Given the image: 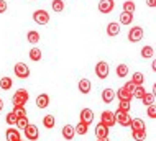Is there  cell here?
Here are the masks:
<instances>
[{"instance_id":"obj_1","label":"cell","mask_w":156,"mask_h":141,"mask_svg":"<svg viewBox=\"0 0 156 141\" xmlns=\"http://www.w3.org/2000/svg\"><path fill=\"white\" fill-rule=\"evenodd\" d=\"M28 99H30L28 92L25 90V89H18V90L15 92V95L12 97V102H13V105H22V107H25V105L28 104Z\"/></svg>"},{"instance_id":"obj_2","label":"cell","mask_w":156,"mask_h":141,"mask_svg":"<svg viewBox=\"0 0 156 141\" xmlns=\"http://www.w3.org/2000/svg\"><path fill=\"white\" fill-rule=\"evenodd\" d=\"M13 72L18 79H28L30 77V69L25 62H16L15 67H13Z\"/></svg>"},{"instance_id":"obj_3","label":"cell","mask_w":156,"mask_h":141,"mask_svg":"<svg viewBox=\"0 0 156 141\" xmlns=\"http://www.w3.org/2000/svg\"><path fill=\"white\" fill-rule=\"evenodd\" d=\"M108 72H110V67H108V64L105 61H99L95 64V74L99 79H107Z\"/></svg>"},{"instance_id":"obj_4","label":"cell","mask_w":156,"mask_h":141,"mask_svg":"<svg viewBox=\"0 0 156 141\" xmlns=\"http://www.w3.org/2000/svg\"><path fill=\"white\" fill-rule=\"evenodd\" d=\"M113 115H115V123H119L120 126H130V123H132V117H130L126 112H120V110L117 108V112Z\"/></svg>"},{"instance_id":"obj_5","label":"cell","mask_w":156,"mask_h":141,"mask_svg":"<svg viewBox=\"0 0 156 141\" xmlns=\"http://www.w3.org/2000/svg\"><path fill=\"white\" fill-rule=\"evenodd\" d=\"M33 20H35V23L38 25H48V21H49V13L46 10H36L35 13H33Z\"/></svg>"},{"instance_id":"obj_6","label":"cell","mask_w":156,"mask_h":141,"mask_svg":"<svg viewBox=\"0 0 156 141\" xmlns=\"http://www.w3.org/2000/svg\"><path fill=\"white\" fill-rule=\"evenodd\" d=\"M143 35H145V31H143L141 26H133L128 31V41H132V43L141 41L143 40Z\"/></svg>"},{"instance_id":"obj_7","label":"cell","mask_w":156,"mask_h":141,"mask_svg":"<svg viewBox=\"0 0 156 141\" xmlns=\"http://www.w3.org/2000/svg\"><path fill=\"white\" fill-rule=\"evenodd\" d=\"M100 122L104 123L105 126H113L117 125L115 123V115H113V112H110V110H105V112H102V115H100Z\"/></svg>"},{"instance_id":"obj_8","label":"cell","mask_w":156,"mask_h":141,"mask_svg":"<svg viewBox=\"0 0 156 141\" xmlns=\"http://www.w3.org/2000/svg\"><path fill=\"white\" fill-rule=\"evenodd\" d=\"M23 131H25V136H27L28 141H35V139H38V136H40V133H38V126L31 125V123H28Z\"/></svg>"},{"instance_id":"obj_9","label":"cell","mask_w":156,"mask_h":141,"mask_svg":"<svg viewBox=\"0 0 156 141\" xmlns=\"http://www.w3.org/2000/svg\"><path fill=\"white\" fill-rule=\"evenodd\" d=\"M113 8H115V2H113V0H100L99 2V12L104 15L110 13Z\"/></svg>"},{"instance_id":"obj_10","label":"cell","mask_w":156,"mask_h":141,"mask_svg":"<svg viewBox=\"0 0 156 141\" xmlns=\"http://www.w3.org/2000/svg\"><path fill=\"white\" fill-rule=\"evenodd\" d=\"M81 122H84L86 125H90L94 122V112L90 108H84L81 110Z\"/></svg>"},{"instance_id":"obj_11","label":"cell","mask_w":156,"mask_h":141,"mask_svg":"<svg viewBox=\"0 0 156 141\" xmlns=\"http://www.w3.org/2000/svg\"><path fill=\"white\" fill-rule=\"evenodd\" d=\"M115 95L119 97V100H126V102H132L133 100V93L128 92L125 87H120L119 90L115 92Z\"/></svg>"},{"instance_id":"obj_12","label":"cell","mask_w":156,"mask_h":141,"mask_svg":"<svg viewBox=\"0 0 156 141\" xmlns=\"http://www.w3.org/2000/svg\"><path fill=\"white\" fill-rule=\"evenodd\" d=\"M48 105H49V95H48V93H40V95L36 97V107L43 110Z\"/></svg>"},{"instance_id":"obj_13","label":"cell","mask_w":156,"mask_h":141,"mask_svg":"<svg viewBox=\"0 0 156 141\" xmlns=\"http://www.w3.org/2000/svg\"><path fill=\"white\" fill-rule=\"evenodd\" d=\"M130 128H132V131H141V130H146V125L141 118H132Z\"/></svg>"},{"instance_id":"obj_14","label":"cell","mask_w":156,"mask_h":141,"mask_svg":"<svg viewBox=\"0 0 156 141\" xmlns=\"http://www.w3.org/2000/svg\"><path fill=\"white\" fill-rule=\"evenodd\" d=\"M108 130H110V128L105 126L102 122L97 123V125H95V136H97V138H104V136H108Z\"/></svg>"},{"instance_id":"obj_15","label":"cell","mask_w":156,"mask_h":141,"mask_svg":"<svg viewBox=\"0 0 156 141\" xmlns=\"http://www.w3.org/2000/svg\"><path fill=\"white\" fill-rule=\"evenodd\" d=\"M62 138L67 139V141H71V139H74V136H76V131H74V126H71V125H66V126H62Z\"/></svg>"},{"instance_id":"obj_16","label":"cell","mask_w":156,"mask_h":141,"mask_svg":"<svg viewBox=\"0 0 156 141\" xmlns=\"http://www.w3.org/2000/svg\"><path fill=\"white\" fill-rule=\"evenodd\" d=\"M77 87H79V92H81V93H89L90 89H92V84H90L89 79H81Z\"/></svg>"},{"instance_id":"obj_17","label":"cell","mask_w":156,"mask_h":141,"mask_svg":"<svg viewBox=\"0 0 156 141\" xmlns=\"http://www.w3.org/2000/svg\"><path fill=\"white\" fill-rule=\"evenodd\" d=\"M140 54H141L143 59H151L154 56V48L151 44H146V46H143V48H141Z\"/></svg>"},{"instance_id":"obj_18","label":"cell","mask_w":156,"mask_h":141,"mask_svg":"<svg viewBox=\"0 0 156 141\" xmlns=\"http://www.w3.org/2000/svg\"><path fill=\"white\" fill-rule=\"evenodd\" d=\"M5 136H7V141H20V131L15 130V128H8L5 131Z\"/></svg>"},{"instance_id":"obj_19","label":"cell","mask_w":156,"mask_h":141,"mask_svg":"<svg viewBox=\"0 0 156 141\" xmlns=\"http://www.w3.org/2000/svg\"><path fill=\"white\" fill-rule=\"evenodd\" d=\"M120 33V25L115 23V21H112V23L107 25V35L108 36H117Z\"/></svg>"},{"instance_id":"obj_20","label":"cell","mask_w":156,"mask_h":141,"mask_svg":"<svg viewBox=\"0 0 156 141\" xmlns=\"http://www.w3.org/2000/svg\"><path fill=\"white\" fill-rule=\"evenodd\" d=\"M115 99V92H113V89H105L102 92V100L105 104H112V100Z\"/></svg>"},{"instance_id":"obj_21","label":"cell","mask_w":156,"mask_h":141,"mask_svg":"<svg viewBox=\"0 0 156 141\" xmlns=\"http://www.w3.org/2000/svg\"><path fill=\"white\" fill-rule=\"evenodd\" d=\"M27 40H28L30 44H38V43H40V33L30 30V31H28V35H27Z\"/></svg>"},{"instance_id":"obj_22","label":"cell","mask_w":156,"mask_h":141,"mask_svg":"<svg viewBox=\"0 0 156 141\" xmlns=\"http://www.w3.org/2000/svg\"><path fill=\"white\" fill-rule=\"evenodd\" d=\"M132 23H133V13L122 12L120 13V25H132Z\"/></svg>"},{"instance_id":"obj_23","label":"cell","mask_w":156,"mask_h":141,"mask_svg":"<svg viewBox=\"0 0 156 141\" xmlns=\"http://www.w3.org/2000/svg\"><path fill=\"white\" fill-rule=\"evenodd\" d=\"M43 125H44V128H48V130H51V128H54V125H56V120H54V115H46V117L43 118Z\"/></svg>"},{"instance_id":"obj_24","label":"cell","mask_w":156,"mask_h":141,"mask_svg":"<svg viewBox=\"0 0 156 141\" xmlns=\"http://www.w3.org/2000/svg\"><path fill=\"white\" fill-rule=\"evenodd\" d=\"M12 85H13L12 77H2V79H0V87H2L3 90H10Z\"/></svg>"},{"instance_id":"obj_25","label":"cell","mask_w":156,"mask_h":141,"mask_svg":"<svg viewBox=\"0 0 156 141\" xmlns=\"http://www.w3.org/2000/svg\"><path fill=\"white\" fill-rule=\"evenodd\" d=\"M87 130H89V125H86L84 122H79L77 125H76V128H74V131H76L77 135H86Z\"/></svg>"},{"instance_id":"obj_26","label":"cell","mask_w":156,"mask_h":141,"mask_svg":"<svg viewBox=\"0 0 156 141\" xmlns=\"http://www.w3.org/2000/svg\"><path fill=\"white\" fill-rule=\"evenodd\" d=\"M141 102H143V105H145V107L154 105V93H145L143 99H141Z\"/></svg>"},{"instance_id":"obj_27","label":"cell","mask_w":156,"mask_h":141,"mask_svg":"<svg viewBox=\"0 0 156 141\" xmlns=\"http://www.w3.org/2000/svg\"><path fill=\"white\" fill-rule=\"evenodd\" d=\"M51 8L56 12V13H61V12L64 10V2H62V0H53Z\"/></svg>"},{"instance_id":"obj_28","label":"cell","mask_w":156,"mask_h":141,"mask_svg":"<svg viewBox=\"0 0 156 141\" xmlns=\"http://www.w3.org/2000/svg\"><path fill=\"white\" fill-rule=\"evenodd\" d=\"M30 59H31V61H40V59H41V49L36 48V46H35V48H31L30 49Z\"/></svg>"},{"instance_id":"obj_29","label":"cell","mask_w":156,"mask_h":141,"mask_svg":"<svg viewBox=\"0 0 156 141\" xmlns=\"http://www.w3.org/2000/svg\"><path fill=\"white\" fill-rule=\"evenodd\" d=\"M126 74H128V66L126 64H119L117 66V76L119 77H126Z\"/></svg>"},{"instance_id":"obj_30","label":"cell","mask_w":156,"mask_h":141,"mask_svg":"<svg viewBox=\"0 0 156 141\" xmlns=\"http://www.w3.org/2000/svg\"><path fill=\"white\" fill-rule=\"evenodd\" d=\"M146 93V90L143 89V85H136L135 87V90H133V99H143V95Z\"/></svg>"},{"instance_id":"obj_31","label":"cell","mask_w":156,"mask_h":141,"mask_svg":"<svg viewBox=\"0 0 156 141\" xmlns=\"http://www.w3.org/2000/svg\"><path fill=\"white\" fill-rule=\"evenodd\" d=\"M16 128H18V130H25V128H27V125H28V117H18L16 118Z\"/></svg>"},{"instance_id":"obj_32","label":"cell","mask_w":156,"mask_h":141,"mask_svg":"<svg viewBox=\"0 0 156 141\" xmlns=\"http://www.w3.org/2000/svg\"><path fill=\"white\" fill-rule=\"evenodd\" d=\"M132 82H133L135 85H141L143 82H145V76H143L141 72H135L133 77H132Z\"/></svg>"},{"instance_id":"obj_33","label":"cell","mask_w":156,"mask_h":141,"mask_svg":"<svg viewBox=\"0 0 156 141\" xmlns=\"http://www.w3.org/2000/svg\"><path fill=\"white\" fill-rule=\"evenodd\" d=\"M13 113L16 117H27V108L22 105H13Z\"/></svg>"},{"instance_id":"obj_34","label":"cell","mask_w":156,"mask_h":141,"mask_svg":"<svg viewBox=\"0 0 156 141\" xmlns=\"http://www.w3.org/2000/svg\"><path fill=\"white\" fill-rule=\"evenodd\" d=\"M132 136H133V139H136V141H143V139H146V130L132 131Z\"/></svg>"},{"instance_id":"obj_35","label":"cell","mask_w":156,"mask_h":141,"mask_svg":"<svg viewBox=\"0 0 156 141\" xmlns=\"http://www.w3.org/2000/svg\"><path fill=\"white\" fill-rule=\"evenodd\" d=\"M123 12H126V13H133L135 12V3L132 2V0H126V2L123 3Z\"/></svg>"},{"instance_id":"obj_36","label":"cell","mask_w":156,"mask_h":141,"mask_svg":"<svg viewBox=\"0 0 156 141\" xmlns=\"http://www.w3.org/2000/svg\"><path fill=\"white\" fill-rule=\"evenodd\" d=\"M16 118H18V117H16V115H15L13 112H10V113H8L7 117H5V122H7L10 126H13L15 123H16Z\"/></svg>"},{"instance_id":"obj_37","label":"cell","mask_w":156,"mask_h":141,"mask_svg":"<svg viewBox=\"0 0 156 141\" xmlns=\"http://www.w3.org/2000/svg\"><path fill=\"white\" fill-rule=\"evenodd\" d=\"M119 110H120V112H126V113H128V110H130V102H126V100H120V104H119Z\"/></svg>"},{"instance_id":"obj_38","label":"cell","mask_w":156,"mask_h":141,"mask_svg":"<svg viewBox=\"0 0 156 141\" xmlns=\"http://www.w3.org/2000/svg\"><path fill=\"white\" fill-rule=\"evenodd\" d=\"M148 117L151 118V120H154V118H156V107L154 105L148 107Z\"/></svg>"},{"instance_id":"obj_39","label":"cell","mask_w":156,"mask_h":141,"mask_svg":"<svg viewBox=\"0 0 156 141\" xmlns=\"http://www.w3.org/2000/svg\"><path fill=\"white\" fill-rule=\"evenodd\" d=\"M123 87H125L128 92H132V93H133V90H135V87H136V85H135V84L132 82V80H128V82H126V84L123 85Z\"/></svg>"},{"instance_id":"obj_40","label":"cell","mask_w":156,"mask_h":141,"mask_svg":"<svg viewBox=\"0 0 156 141\" xmlns=\"http://www.w3.org/2000/svg\"><path fill=\"white\" fill-rule=\"evenodd\" d=\"M5 12H7V2L0 0V13H5Z\"/></svg>"},{"instance_id":"obj_41","label":"cell","mask_w":156,"mask_h":141,"mask_svg":"<svg viewBox=\"0 0 156 141\" xmlns=\"http://www.w3.org/2000/svg\"><path fill=\"white\" fill-rule=\"evenodd\" d=\"M146 3H148V7L153 8V7L156 5V0H146Z\"/></svg>"},{"instance_id":"obj_42","label":"cell","mask_w":156,"mask_h":141,"mask_svg":"<svg viewBox=\"0 0 156 141\" xmlns=\"http://www.w3.org/2000/svg\"><path fill=\"white\" fill-rule=\"evenodd\" d=\"M97 141H110V139H108V136H104V138H97Z\"/></svg>"},{"instance_id":"obj_43","label":"cell","mask_w":156,"mask_h":141,"mask_svg":"<svg viewBox=\"0 0 156 141\" xmlns=\"http://www.w3.org/2000/svg\"><path fill=\"white\" fill-rule=\"evenodd\" d=\"M2 110H3V100L0 99V112H2Z\"/></svg>"},{"instance_id":"obj_44","label":"cell","mask_w":156,"mask_h":141,"mask_svg":"<svg viewBox=\"0 0 156 141\" xmlns=\"http://www.w3.org/2000/svg\"><path fill=\"white\" fill-rule=\"evenodd\" d=\"M20 141H28V139H20Z\"/></svg>"},{"instance_id":"obj_45","label":"cell","mask_w":156,"mask_h":141,"mask_svg":"<svg viewBox=\"0 0 156 141\" xmlns=\"http://www.w3.org/2000/svg\"><path fill=\"white\" fill-rule=\"evenodd\" d=\"M33 2H35V0H33Z\"/></svg>"}]
</instances>
